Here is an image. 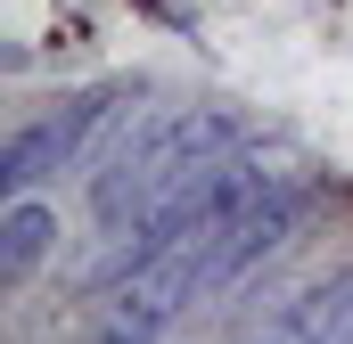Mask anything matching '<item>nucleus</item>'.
<instances>
[{
  "mask_svg": "<svg viewBox=\"0 0 353 344\" xmlns=\"http://www.w3.org/2000/svg\"><path fill=\"white\" fill-rule=\"evenodd\" d=\"M247 148V123L230 107H157L140 115V131L115 140V156L90 172V222L99 230H132L148 222L181 180H197L205 164L239 156Z\"/></svg>",
  "mask_w": 353,
  "mask_h": 344,
  "instance_id": "obj_1",
  "label": "nucleus"
},
{
  "mask_svg": "<svg viewBox=\"0 0 353 344\" xmlns=\"http://www.w3.org/2000/svg\"><path fill=\"white\" fill-rule=\"evenodd\" d=\"M205 262H214V238H205V230L157 246L132 279H115V303H107V320H99V344H165L173 320L205 295Z\"/></svg>",
  "mask_w": 353,
  "mask_h": 344,
  "instance_id": "obj_2",
  "label": "nucleus"
},
{
  "mask_svg": "<svg viewBox=\"0 0 353 344\" xmlns=\"http://www.w3.org/2000/svg\"><path fill=\"white\" fill-rule=\"evenodd\" d=\"M115 98H123V90H90V98H74V107H58V115H41V123L8 131V148H0V189H8V197H25L41 172H66V164L90 148V131L115 115Z\"/></svg>",
  "mask_w": 353,
  "mask_h": 344,
  "instance_id": "obj_3",
  "label": "nucleus"
},
{
  "mask_svg": "<svg viewBox=\"0 0 353 344\" xmlns=\"http://www.w3.org/2000/svg\"><path fill=\"white\" fill-rule=\"evenodd\" d=\"M304 205H312V197H304V180H271L263 197H255V205H247V213H239V222H230V230L214 238V262H205V295L239 287V279H247L255 262H271L279 246H288V238H296Z\"/></svg>",
  "mask_w": 353,
  "mask_h": 344,
  "instance_id": "obj_4",
  "label": "nucleus"
},
{
  "mask_svg": "<svg viewBox=\"0 0 353 344\" xmlns=\"http://www.w3.org/2000/svg\"><path fill=\"white\" fill-rule=\"evenodd\" d=\"M345 328H353V270H329V279H312V287L288 303L279 344H337Z\"/></svg>",
  "mask_w": 353,
  "mask_h": 344,
  "instance_id": "obj_5",
  "label": "nucleus"
},
{
  "mask_svg": "<svg viewBox=\"0 0 353 344\" xmlns=\"http://www.w3.org/2000/svg\"><path fill=\"white\" fill-rule=\"evenodd\" d=\"M58 246V213L41 205V197H17L8 213H0V287H25L41 262Z\"/></svg>",
  "mask_w": 353,
  "mask_h": 344,
  "instance_id": "obj_6",
  "label": "nucleus"
},
{
  "mask_svg": "<svg viewBox=\"0 0 353 344\" xmlns=\"http://www.w3.org/2000/svg\"><path fill=\"white\" fill-rule=\"evenodd\" d=\"M337 344H353V328H345V336H337Z\"/></svg>",
  "mask_w": 353,
  "mask_h": 344,
  "instance_id": "obj_7",
  "label": "nucleus"
},
{
  "mask_svg": "<svg viewBox=\"0 0 353 344\" xmlns=\"http://www.w3.org/2000/svg\"><path fill=\"white\" fill-rule=\"evenodd\" d=\"M271 344H279V336H271Z\"/></svg>",
  "mask_w": 353,
  "mask_h": 344,
  "instance_id": "obj_8",
  "label": "nucleus"
}]
</instances>
